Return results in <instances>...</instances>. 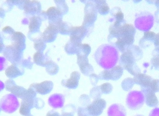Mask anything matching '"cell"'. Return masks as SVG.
I'll list each match as a JSON object with an SVG mask.
<instances>
[{
  "mask_svg": "<svg viewBox=\"0 0 159 116\" xmlns=\"http://www.w3.org/2000/svg\"><path fill=\"white\" fill-rule=\"evenodd\" d=\"M116 51L114 47L103 44L98 48L95 54V58L98 64L105 69H111L116 63Z\"/></svg>",
  "mask_w": 159,
  "mask_h": 116,
  "instance_id": "cell-1",
  "label": "cell"
},
{
  "mask_svg": "<svg viewBox=\"0 0 159 116\" xmlns=\"http://www.w3.org/2000/svg\"><path fill=\"white\" fill-rule=\"evenodd\" d=\"M122 64L124 68L131 74L135 76L138 73H141V69L137 66L136 61L137 58L134 56L130 49H128L123 53L120 57Z\"/></svg>",
  "mask_w": 159,
  "mask_h": 116,
  "instance_id": "cell-2",
  "label": "cell"
},
{
  "mask_svg": "<svg viewBox=\"0 0 159 116\" xmlns=\"http://www.w3.org/2000/svg\"><path fill=\"white\" fill-rule=\"evenodd\" d=\"M141 92H134L130 95L128 99V105L132 110L140 109L144 103L143 96Z\"/></svg>",
  "mask_w": 159,
  "mask_h": 116,
  "instance_id": "cell-3",
  "label": "cell"
},
{
  "mask_svg": "<svg viewBox=\"0 0 159 116\" xmlns=\"http://www.w3.org/2000/svg\"><path fill=\"white\" fill-rule=\"evenodd\" d=\"M21 52L22 51L17 49L11 44L6 46L4 54L8 60L13 63H16L20 59Z\"/></svg>",
  "mask_w": 159,
  "mask_h": 116,
  "instance_id": "cell-4",
  "label": "cell"
},
{
  "mask_svg": "<svg viewBox=\"0 0 159 116\" xmlns=\"http://www.w3.org/2000/svg\"><path fill=\"white\" fill-rule=\"evenodd\" d=\"M135 84L141 86L142 89L149 88L153 79L150 76L140 73L134 76L133 78Z\"/></svg>",
  "mask_w": 159,
  "mask_h": 116,
  "instance_id": "cell-5",
  "label": "cell"
},
{
  "mask_svg": "<svg viewBox=\"0 0 159 116\" xmlns=\"http://www.w3.org/2000/svg\"><path fill=\"white\" fill-rule=\"evenodd\" d=\"M142 92L145 95L146 103L150 107H156L159 105V101L155 92L149 88L142 89Z\"/></svg>",
  "mask_w": 159,
  "mask_h": 116,
  "instance_id": "cell-6",
  "label": "cell"
},
{
  "mask_svg": "<svg viewBox=\"0 0 159 116\" xmlns=\"http://www.w3.org/2000/svg\"><path fill=\"white\" fill-rule=\"evenodd\" d=\"M12 39L14 41L12 44L17 49L22 51L25 47V35L20 32H14Z\"/></svg>",
  "mask_w": 159,
  "mask_h": 116,
  "instance_id": "cell-7",
  "label": "cell"
},
{
  "mask_svg": "<svg viewBox=\"0 0 159 116\" xmlns=\"http://www.w3.org/2000/svg\"><path fill=\"white\" fill-rule=\"evenodd\" d=\"M156 33L151 31H147L144 33L143 36L141 39L139 44L141 46L145 48L149 46L152 43H154L156 36Z\"/></svg>",
  "mask_w": 159,
  "mask_h": 116,
  "instance_id": "cell-8",
  "label": "cell"
},
{
  "mask_svg": "<svg viewBox=\"0 0 159 116\" xmlns=\"http://www.w3.org/2000/svg\"><path fill=\"white\" fill-rule=\"evenodd\" d=\"M57 31V28L53 24H50L43 33V39L46 41H50L54 39Z\"/></svg>",
  "mask_w": 159,
  "mask_h": 116,
  "instance_id": "cell-9",
  "label": "cell"
},
{
  "mask_svg": "<svg viewBox=\"0 0 159 116\" xmlns=\"http://www.w3.org/2000/svg\"><path fill=\"white\" fill-rule=\"evenodd\" d=\"M104 76L105 78H111V79H118L123 73V69L120 66L115 67L111 71H105Z\"/></svg>",
  "mask_w": 159,
  "mask_h": 116,
  "instance_id": "cell-10",
  "label": "cell"
},
{
  "mask_svg": "<svg viewBox=\"0 0 159 116\" xmlns=\"http://www.w3.org/2000/svg\"><path fill=\"white\" fill-rule=\"evenodd\" d=\"M71 30V41L73 42H77L80 39V38L83 36L85 33V30L82 26L80 27H73Z\"/></svg>",
  "mask_w": 159,
  "mask_h": 116,
  "instance_id": "cell-11",
  "label": "cell"
},
{
  "mask_svg": "<svg viewBox=\"0 0 159 116\" xmlns=\"http://www.w3.org/2000/svg\"><path fill=\"white\" fill-rule=\"evenodd\" d=\"M39 2L36 1H26L24 2V10L26 13H31L37 11L39 9Z\"/></svg>",
  "mask_w": 159,
  "mask_h": 116,
  "instance_id": "cell-12",
  "label": "cell"
},
{
  "mask_svg": "<svg viewBox=\"0 0 159 116\" xmlns=\"http://www.w3.org/2000/svg\"><path fill=\"white\" fill-rule=\"evenodd\" d=\"M52 83L49 81H45L41 84H37L35 85L36 90L41 94L48 93L52 88Z\"/></svg>",
  "mask_w": 159,
  "mask_h": 116,
  "instance_id": "cell-13",
  "label": "cell"
},
{
  "mask_svg": "<svg viewBox=\"0 0 159 116\" xmlns=\"http://www.w3.org/2000/svg\"><path fill=\"white\" fill-rule=\"evenodd\" d=\"M80 78V75L78 72H74L71 75L70 79L67 80L66 86L68 88H73L76 87L78 84V81Z\"/></svg>",
  "mask_w": 159,
  "mask_h": 116,
  "instance_id": "cell-14",
  "label": "cell"
},
{
  "mask_svg": "<svg viewBox=\"0 0 159 116\" xmlns=\"http://www.w3.org/2000/svg\"><path fill=\"white\" fill-rule=\"evenodd\" d=\"M5 75L8 77L12 78L21 75L20 70L15 64L8 66L5 70Z\"/></svg>",
  "mask_w": 159,
  "mask_h": 116,
  "instance_id": "cell-15",
  "label": "cell"
},
{
  "mask_svg": "<svg viewBox=\"0 0 159 116\" xmlns=\"http://www.w3.org/2000/svg\"><path fill=\"white\" fill-rule=\"evenodd\" d=\"M40 25V20L37 16H33L30 19L29 30L30 32H33L37 30Z\"/></svg>",
  "mask_w": 159,
  "mask_h": 116,
  "instance_id": "cell-16",
  "label": "cell"
},
{
  "mask_svg": "<svg viewBox=\"0 0 159 116\" xmlns=\"http://www.w3.org/2000/svg\"><path fill=\"white\" fill-rule=\"evenodd\" d=\"M95 18V13L94 12H88L85 14L84 17V24L85 23H91V22H93Z\"/></svg>",
  "mask_w": 159,
  "mask_h": 116,
  "instance_id": "cell-17",
  "label": "cell"
},
{
  "mask_svg": "<svg viewBox=\"0 0 159 116\" xmlns=\"http://www.w3.org/2000/svg\"><path fill=\"white\" fill-rule=\"evenodd\" d=\"M46 13L49 16V17H54L57 15H60L61 12L55 7H52L48 8V10L47 11Z\"/></svg>",
  "mask_w": 159,
  "mask_h": 116,
  "instance_id": "cell-18",
  "label": "cell"
},
{
  "mask_svg": "<svg viewBox=\"0 0 159 116\" xmlns=\"http://www.w3.org/2000/svg\"><path fill=\"white\" fill-rule=\"evenodd\" d=\"M149 89L155 93L159 92V79H153Z\"/></svg>",
  "mask_w": 159,
  "mask_h": 116,
  "instance_id": "cell-19",
  "label": "cell"
},
{
  "mask_svg": "<svg viewBox=\"0 0 159 116\" xmlns=\"http://www.w3.org/2000/svg\"><path fill=\"white\" fill-rule=\"evenodd\" d=\"M154 44L155 46V49L153 52L155 54L154 56H159V33L156 35Z\"/></svg>",
  "mask_w": 159,
  "mask_h": 116,
  "instance_id": "cell-20",
  "label": "cell"
},
{
  "mask_svg": "<svg viewBox=\"0 0 159 116\" xmlns=\"http://www.w3.org/2000/svg\"><path fill=\"white\" fill-rule=\"evenodd\" d=\"M97 7H98V9H99V11L102 13H107L108 12L109 9L108 6L105 2L99 3L98 5H97Z\"/></svg>",
  "mask_w": 159,
  "mask_h": 116,
  "instance_id": "cell-21",
  "label": "cell"
},
{
  "mask_svg": "<svg viewBox=\"0 0 159 116\" xmlns=\"http://www.w3.org/2000/svg\"><path fill=\"white\" fill-rule=\"evenodd\" d=\"M151 63L155 70L159 71V56H154L151 58Z\"/></svg>",
  "mask_w": 159,
  "mask_h": 116,
  "instance_id": "cell-22",
  "label": "cell"
},
{
  "mask_svg": "<svg viewBox=\"0 0 159 116\" xmlns=\"http://www.w3.org/2000/svg\"><path fill=\"white\" fill-rule=\"evenodd\" d=\"M42 54L40 53V51H38V52H36L35 54H34V62L35 63L37 64H40L42 63Z\"/></svg>",
  "mask_w": 159,
  "mask_h": 116,
  "instance_id": "cell-23",
  "label": "cell"
},
{
  "mask_svg": "<svg viewBox=\"0 0 159 116\" xmlns=\"http://www.w3.org/2000/svg\"><path fill=\"white\" fill-rule=\"evenodd\" d=\"M2 31L5 32H7V33L12 34L14 33V30L13 29L9 26H6L2 29Z\"/></svg>",
  "mask_w": 159,
  "mask_h": 116,
  "instance_id": "cell-24",
  "label": "cell"
},
{
  "mask_svg": "<svg viewBox=\"0 0 159 116\" xmlns=\"http://www.w3.org/2000/svg\"><path fill=\"white\" fill-rule=\"evenodd\" d=\"M148 116H159V108H156L153 109Z\"/></svg>",
  "mask_w": 159,
  "mask_h": 116,
  "instance_id": "cell-25",
  "label": "cell"
},
{
  "mask_svg": "<svg viewBox=\"0 0 159 116\" xmlns=\"http://www.w3.org/2000/svg\"><path fill=\"white\" fill-rule=\"evenodd\" d=\"M4 58H0V71H2V69L3 68V63L4 62Z\"/></svg>",
  "mask_w": 159,
  "mask_h": 116,
  "instance_id": "cell-26",
  "label": "cell"
},
{
  "mask_svg": "<svg viewBox=\"0 0 159 116\" xmlns=\"http://www.w3.org/2000/svg\"><path fill=\"white\" fill-rule=\"evenodd\" d=\"M4 44L2 42H0V52L3 50Z\"/></svg>",
  "mask_w": 159,
  "mask_h": 116,
  "instance_id": "cell-27",
  "label": "cell"
},
{
  "mask_svg": "<svg viewBox=\"0 0 159 116\" xmlns=\"http://www.w3.org/2000/svg\"><path fill=\"white\" fill-rule=\"evenodd\" d=\"M155 5L159 10V0L155 1Z\"/></svg>",
  "mask_w": 159,
  "mask_h": 116,
  "instance_id": "cell-28",
  "label": "cell"
},
{
  "mask_svg": "<svg viewBox=\"0 0 159 116\" xmlns=\"http://www.w3.org/2000/svg\"><path fill=\"white\" fill-rule=\"evenodd\" d=\"M4 14L3 12V10L2 8H0V16H2V15Z\"/></svg>",
  "mask_w": 159,
  "mask_h": 116,
  "instance_id": "cell-29",
  "label": "cell"
},
{
  "mask_svg": "<svg viewBox=\"0 0 159 116\" xmlns=\"http://www.w3.org/2000/svg\"><path fill=\"white\" fill-rule=\"evenodd\" d=\"M0 42H2V38L1 37V35H0Z\"/></svg>",
  "mask_w": 159,
  "mask_h": 116,
  "instance_id": "cell-30",
  "label": "cell"
},
{
  "mask_svg": "<svg viewBox=\"0 0 159 116\" xmlns=\"http://www.w3.org/2000/svg\"><path fill=\"white\" fill-rule=\"evenodd\" d=\"M136 116H144L143 115H137Z\"/></svg>",
  "mask_w": 159,
  "mask_h": 116,
  "instance_id": "cell-31",
  "label": "cell"
}]
</instances>
